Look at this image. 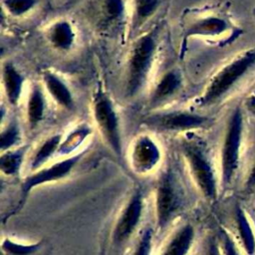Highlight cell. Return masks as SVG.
Here are the masks:
<instances>
[{
  "label": "cell",
  "mask_w": 255,
  "mask_h": 255,
  "mask_svg": "<svg viewBox=\"0 0 255 255\" xmlns=\"http://www.w3.org/2000/svg\"><path fill=\"white\" fill-rule=\"evenodd\" d=\"M158 49L157 32L151 30L139 36L133 43L127 61L125 96L132 99L145 87Z\"/></svg>",
  "instance_id": "obj_1"
},
{
  "label": "cell",
  "mask_w": 255,
  "mask_h": 255,
  "mask_svg": "<svg viewBox=\"0 0 255 255\" xmlns=\"http://www.w3.org/2000/svg\"><path fill=\"white\" fill-rule=\"evenodd\" d=\"M255 67V48L245 51L221 68L209 81L197 103L201 107L215 105Z\"/></svg>",
  "instance_id": "obj_2"
},
{
  "label": "cell",
  "mask_w": 255,
  "mask_h": 255,
  "mask_svg": "<svg viewBox=\"0 0 255 255\" xmlns=\"http://www.w3.org/2000/svg\"><path fill=\"white\" fill-rule=\"evenodd\" d=\"M92 112L100 133L112 150L118 156H122L123 139L119 113L112 98L103 89L94 94Z\"/></svg>",
  "instance_id": "obj_3"
},
{
  "label": "cell",
  "mask_w": 255,
  "mask_h": 255,
  "mask_svg": "<svg viewBox=\"0 0 255 255\" xmlns=\"http://www.w3.org/2000/svg\"><path fill=\"white\" fill-rule=\"evenodd\" d=\"M181 150L191 174L202 192L210 198L215 197V178L205 146L197 139L184 138L181 141Z\"/></svg>",
  "instance_id": "obj_4"
},
{
  "label": "cell",
  "mask_w": 255,
  "mask_h": 255,
  "mask_svg": "<svg viewBox=\"0 0 255 255\" xmlns=\"http://www.w3.org/2000/svg\"><path fill=\"white\" fill-rule=\"evenodd\" d=\"M243 127V113L239 107H236L228 118L221 150L222 180L224 184L231 181L238 165Z\"/></svg>",
  "instance_id": "obj_5"
},
{
  "label": "cell",
  "mask_w": 255,
  "mask_h": 255,
  "mask_svg": "<svg viewBox=\"0 0 255 255\" xmlns=\"http://www.w3.org/2000/svg\"><path fill=\"white\" fill-rule=\"evenodd\" d=\"M208 122V118L202 115L184 110H176L151 115L143 121V124L161 131L181 132L205 128Z\"/></svg>",
  "instance_id": "obj_6"
},
{
  "label": "cell",
  "mask_w": 255,
  "mask_h": 255,
  "mask_svg": "<svg viewBox=\"0 0 255 255\" xmlns=\"http://www.w3.org/2000/svg\"><path fill=\"white\" fill-rule=\"evenodd\" d=\"M179 194L174 184L172 174L167 172L161 177L156 194L157 224L160 228L164 227L173 217L174 213L179 208Z\"/></svg>",
  "instance_id": "obj_7"
},
{
  "label": "cell",
  "mask_w": 255,
  "mask_h": 255,
  "mask_svg": "<svg viewBox=\"0 0 255 255\" xmlns=\"http://www.w3.org/2000/svg\"><path fill=\"white\" fill-rule=\"evenodd\" d=\"M130 159L133 168L138 172H147L155 167L160 160V149L156 142L147 134H141L133 141Z\"/></svg>",
  "instance_id": "obj_8"
},
{
  "label": "cell",
  "mask_w": 255,
  "mask_h": 255,
  "mask_svg": "<svg viewBox=\"0 0 255 255\" xmlns=\"http://www.w3.org/2000/svg\"><path fill=\"white\" fill-rule=\"evenodd\" d=\"M83 154H84V152L77 153V154L69 156L63 160H60L48 167L39 169L37 172L28 176L25 179V181L23 182V185H22L23 192L27 193L30 189H32L33 187H35L37 185H40L45 182L54 181V180H57V179L67 176L70 173V171L73 169V167L81 159Z\"/></svg>",
  "instance_id": "obj_9"
},
{
  "label": "cell",
  "mask_w": 255,
  "mask_h": 255,
  "mask_svg": "<svg viewBox=\"0 0 255 255\" xmlns=\"http://www.w3.org/2000/svg\"><path fill=\"white\" fill-rule=\"evenodd\" d=\"M182 82L181 73L177 69L173 68L162 74L149 94V109H157L175 97L182 87Z\"/></svg>",
  "instance_id": "obj_10"
},
{
  "label": "cell",
  "mask_w": 255,
  "mask_h": 255,
  "mask_svg": "<svg viewBox=\"0 0 255 255\" xmlns=\"http://www.w3.org/2000/svg\"><path fill=\"white\" fill-rule=\"evenodd\" d=\"M42 82L48 95L60 108L67 111L74 110L75 99L72 90L62 77L52 71H44Z\"/></svg>",
  "instance_id": "obj_11"
},
{
  "label": "cell",
  "mask_w": 255,
  "mask_h": 255,
  "mask_svg": "<svg viewBox=\"0 0 255 255\" xmlns=\"http://www.w3.org/2000/svg\"><path fill=\"white\" fill-rule=\"evenodd\" d=\"M142 211V200L139 192H136L130 198L128 206L123 212L114 232V238L117 242H122L128 238L133 229L138 224Z\"/></svg>",
  "instance_id": "obj_12"
},
{
  "label": "cell",
  "mask_w": 255,
  "mask_h": 255,
  "mask_svg": "<svg viewBox=\"0 0 255 255\" xmlns=\"http://www.w3.org/2000/svg\"><path fill=\"white\" fill-rule=\"evenodd\" d=\"M2 88L7 102L17 106L22 98L25 77L12 62H5L1 71Z\"/></svg>",
  "instance_id": "obj_13"
},
{
  "label": "cell",
  "mask_w": 255,
  "mask_h": 255,
  "mask_svg": "<svg viewBox=\"0 0 255 255\" xmlns=\"http://www.w3.org/2000/svg\"><path fill=\"white\" fill-rule=\"evenodd\" d=\"M47 111V99L44 88L35 83L31 86L26 101V122L30 129H34L43 122Z\"/></svg>",
  "instance_id": "obj_14"
},
{
  "label": "cell",
  "mask_w": 255,
  "mask_h": 255,
  "mask_svg": "<svg viewBox=\"0 0 255 255\" xmlns=\"http://www.w3.org/2000/svg\"><path fill=\"white\" fill-rule=\"evenodd\" d=\"M229 28L228 22L218 16H207L192 22L185 30L183 41L191 37H218Z\"/></svg>",
  "instance_id": "obj_15"
},
{
  "label": "cell",
  "mask_w": 255,
  "mask_h": 255,
  "mask_svg": "<svg viewBox=\"0 0 255 255\" xmlns=\"http://www.w3.org/2000/svg\"><path fill=\"white\" fill-rule=\"evenodd\" d=\"M47 39L54 49L67 52L75 45L76 32L70 21L60 19L49 27L47 31Z\"/></svg>",
  "instance_id": "obj_16"
},
{
  "label": "cell",
  "mask_w": 255,
  "mask_h": 255,
  "mask_svg": "<svg viewBox=\"0 0 255 255\" xmlns=\"http://www.w3.org/2000/svg\"><path fill=\"white\" fill-rule=\"evenodd\" d=\"M161 0H132L129 34L133 36L157 12Z\"/></svg>",
  "instance_id": "obj_17"
},
{
  "label": "cell",
  "mask_w": 255,
  "mask_h": 255,
  "mask_svg": "<svg viewBox=\"0 0 255 255\" xmlns=\"http://www.w3.org/2000/svg\"><path fill=\"white\" fill-rule=\"evenodd\" d=\"M193 235L192 226L189 224L184 225L171 238L161 255H186L191 246Z\"/></svg>",
  "instance_id": "obj_18"
},
{
  "label": "cell",
  "mask_w": 255,
  "mask_h": 255,
  "mask_svg": "<svg viewBox=\"0 0 255 255\" xmlns=\"http://www.w3.org/2000/svg\"><path fill=\"white\" fill-rule=\"evenodd\" d=\"M63 138L64 137L61 133H55L46 138L38 147L33 156L31 162L32 169H38L46 161H48L50 157H52L55 153H58Z\"/></svg>",
  "instance_id": "obj_19"
},
{
  "label": "cell",
  "mask_w": 255,
  "mask_h": 255,
  "mask_svg": "<svg viewBox=\"0 0 255 255\" xmlns=\"http://www.w3.org/2000/svg\"><path fill=\"white\" fill-rule=\"evenodd\" d=\"M92 133V128L88 125H80L73 130H71L65 138H63L59 147L58 153L67 155L77 149Z\"/></svg>",
  "instance_id": "obj_20"
},
{
  "label": "cell",
  "mask_w": 255,
  "mask_h": 255,
  "mask_svg": "<svg viewBox=\"0 0 255 255\" xmlns=\"http://www.w3.org/2000/svg\"><path fill=\"white\" fill-rule=\"evenodd\" d=\"M25 151V146L4 151L0 158V166L2 172H4L6 175L17 174L22 165Z\"/></svg>",
  "instance_id": "obj_21"
},
{
  "label": "cell",
  "mask_w": 255,
  "mask_h": 255,
  "mask_svg": "<svg viewBox=\"0 0 255 255\" xmlns=\"http://www.w3.org/2000/svg\"><path fill=\"white\" fill-rule=\"evenodd\" d=\"M22 138L20 124L17 120H11L2 128L0 133V147L2 151L15 148Z\"/></svg>",
  "instance_id": "obj_22"
},
{
  "label": "cell",
  "mask_w": 255,
  "mask_h": 255,
  "mask_svg": "<svg viewBox=\"0 0 255 255\" xmlns=\"http://www.w3.org/2000/svg\"><path fill=\"white\" fill-rule=\"evenodd\" d=\"M127 6L125 0H103L101 12L107 23L115 24L122 21L126 16Z\"/></svg>",
  "instance_id": "obj_23"
},
{
  "label": "cell",
  "mask_w": 255,
  "mask_h": 255,
  "mask_svg": "<svg viewBox=\"0 0 255 255\" xmlns=\"http://www.w3.org/2000/svg\"><path fill=\"white\" fill-rule=\"evenodd\" d=\"M237 222L239 232L244 244V247L248 254L252 255L255 252V238L252 233V229L248 223V220L242 211V209L237 208Z\"/></svg>",
  "instance_id": "obj_24"
},
{
  "label": "cell",
  "mask_w": 255,
  "mask_h": 255,
  "mask_svg": "<svg viewBox=\"0 0 255 255\" xmlns=\"http://www.w3.org/2000/svg\"><path fill=\"white\" fill-rule=\"evenodd\" d=\"M39 4V0H2L3 8L13 17H22Z\"/></svg>",
  "instance_id": "obj_25"
},
{
  "label": "cell",
  "mask_w": 255,
  "mask_h": 255,
  "mask_svg": "<svg viewBox=\"0 0 255 255\" xmlns=\"http://www.w3.org/2000/svg\"><path fill=\"white\" fill-rule=\"evenodd\" d=\"M3 248L12 255H27L37 250L38 245H19L10 240H5L3 243Z\"/></svg>",
  "instance_id": "obj_26"
},
{
  "label": "cell",
  "mask_w": 255,
  "mask_h": 255,
  "mask_svg": "<svg viewBox=\"0 0 255 255\" xmlns=\"http://www.w3.org/2000/svg\"><path fill=\"white\" fill-rule=\"evenodd\" d=\"M151 249V230L143 232L133 255H149Z\"/></svg>",
  "instance_id": "obj_27"
},
{
  "label": "cell",
  "mask_w": 255,
  "mask_h": 255,
  "mask_svg": "<svg viewBox=\"0 0 255 255\" xmlns=\"http://www.w3.org/2000/svg\"><path fill=\"white\" fill-rule=\"evenodd\" d=\"M223 242H224V250H225L226 255H239L238 252L235 249V246H234L233 242L225 234L223 235Z\"/></svg>",
  "instance_id": "obj_28"
},
{
  "label": "cell",
  "mask_w": 255,
  "mask_h": 255,
  "mask_svg": "<svg viewBox=\"0 0 255 255\" xmlns=\"http://www.w3.org/2000/svg\"><path fill=\"white\" fill-rule=\"evenodd\" d=\"M246 106H247V108H248L250 111H252L253 113H255V95H253V96H251V97H249V98L247 99Z\"/></svg>",
  "instance_id": "obj_29"
},
{
  "label": "cell",
  "mask_w": 255,
  "mask_h": 255,
  "mask_svg": "<svg viewBox=\"0 0 255 255\" xmlns=\"http://www.w3.org/2000/svg\"><path fill=\"white\" fill-rule=\"evenodd\" d=\"M247 185L249 187H252V186L255 185V165H254V167H253V169H252V171L249 175V178L247 180Z\"/></svg>",
  "instance_id": "obj_30"
},
{
  "label": "cell",
  "mask_w": 255,
  "mask_h": 255,
  "mask_svg": "<svg viewBox=\"0 0 255 255\" xmlns=\"http://www.w3.org/2000/svg\"><path fill=\"white\" fill-rule=\"evenodd\" d=\"M210 255H218V252H217V250H216V248H212L211 249V252H210Z\"/></svg>",
  "instance_id": "obj_31"
}]
</instances>
